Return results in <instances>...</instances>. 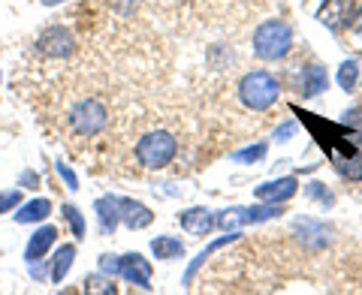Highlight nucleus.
<instances>
[{"label": "nucleus", "mask_w": 362, "mask_h": 295, "mask_svg": "<svg viewBox=\"0 0 362 295\" xmlns=\"http://www.w3.org/2000/svg\"><path fill=\"white\" fill-rule=\"evenodd\" d=\"M118 211H121V223L127 226V229H148L154 223V211L148 205H142L139 199L118 196Z\"/></svg>", "instance_id": "nucleus-9"}, {"label": "nucleus", "mask_w": 362, "mask_h": 295, "mask_svg": "<svg viewBox=\"0 0 362 295\" xmlns=\"http://www.w3.org/2000/svg\"><path fill=\"white\" fill-rule=\"evenodd\" d=\"M251 49L259 61H284L293 49V25L284 18H266L259 21L251 33Z\"/></svg>", "instance_id": "nucleus-3"}, {"label": "nucleus", "mask_w": 362, "mask_h": 295, "mask_svg": "<svg viewBox=\"0 0 362 295\" xmlns=\"http://www.w3.org/2000/svg\"><path fill=\"white\" fill-rule=\"evenodd\" d=\"M73 259H76V244H61L52 256V268H49V277L52 283H61L73 268Z\"/></svg>", "instance_id": "nucleus-14"}, {"label": "nucleus", "mask_w": 362, "mask_h": 295, "mask_svg": "<svg viewBox=\"0 0 362 295\" xmlns=\"http://www.w3.org/2000/svg\"><path fill=\"white\" fill-rule=\"evenodd\" d=\"M266 151H269V145L266 142H257V145L242 148V151H233L230 160H235V163H257V160H263V157H266Z\"/></svg>", "instance_id": "nucleus-18"}, {"label": "nucleus", "mask_w": 362, "mask_h": 295, "mask_svg": "<svg viewBox=\"0 0 362 295\" xmlns=\"http://www.w3.org/2000/svg\"><path fill=\"white\" fill-rule=\"evenodd\" d=\"M178 223L185 226L190 235H209L214 226H218V214H211L209 208H190V211H181L178 214Z\"/></svg>", "instance_id": "nucleus-11"}, {"label": "nucleus", "mask_w": 362, "mask_h": 295, "mask_svg": "<svg viewBox=\"0 0 362 295\" xmlns=\"http://www.w3.org/2000/svg\"><path fill=\"white\" fill-rule=\"evenodd\" d=\"M54 238H58V226H42V229L33 232L28 247H25V259H28V263H37V259H42L45 251L54 244Z\"/></svg>", "instance_id": "nucleus-13"}, {"label": "nucleus", "mask_w": 362, "mask_h": 295, "mask_svg": "<svg viewBox=\"0 0 362 295\" xmlns=\"http://www.w3.org/2000/svg\"><path fill=\"white\" fill-rule=\"evenodd\" d=\"M356 82H359V66H356V61H344L341 70H338V85H341L344 94H354Z\"/></svg>", "instance_id": "nucleus-19"}, {"label": "nucleus", "mask_w": 362, "mask_h": 295, "mask_svg": "<svg viewBox=\"0 0 362 295\" xmlns=\"http://www.w3.org/2000/svg\"><path fill=\"white\" fill-rule=\"evenodd\" d=\"M58 175L64 178V184H66V190H73V193L78 190V178H76V172H73V169H70V166H66V163H61V160H58Z\"/></svg>", "instance_id": "nucleus-26"}, {"label": "nucleus", "mask_w": 362, "mask_h": 295, "mask_svg": "<svg viewBox=\"0 0 362 295\" xmlns=\"http://www.w3.org/2000/svg\"><path fill=\"white\" fill-rule=\"evenodd\" d=\"M354 18H356V0H323L320 9H317V21L335 33L354 28Z\"/></svg>", "instance_id": "nucleus-5"}, {"label": "nucleus", "mask_w": 362, "mask_h": 295, "mask_svg": "<svg viewBox=\"0 0 362 295\" xmlns=\"http://www.w3.org/2000/svg\"><path fill=\"white\" fill-rule=\"evenodd\" d=\"M16 205H21V190H6V193H0V214L13 211Z\"/></svg>", "instance_id": "nucleus-24"}, {"label": "nucleus", "mask_w": 362, "mask_h": 295, "mask_svg": "<svg viewBox=\"0 0 362 295\" xmlns=\"http://www.w3.org/2000/svg\"><path fill=\"white\" fill-rule=\"evenodd\" d=\"M100 271H103V275H121V256L103 253L100 256Z\"/></svg>", "instance_id": "nucleus-25"}, {"label": "nucleus", "mask_w": 362, "mask_h": 295, "mask_svg": "<svg viewBox=\"0 0 362 295\" xmlns=\"http://www.w3.org/2000/svg\"><path fill=\"white\" fill-rule=\"evenodd\" d=\"M293 82H296V90L302 100H311V97H320L326 88H329V78H326V66L320 64H311L308 70H302V76L293 70Z\"/></svg>", "instance_id": "nucleus-7"}, {"label": "nucleus", "mask_w": 362, "mask_h": 295, "mask_svg": "<svg viewBox=\"0 0 362 295\" xmlns=\"http://www.w3.org/2000/svg\"><path fill=\"white\" fill-rule=\"evenodd\" d=\"M235 94H239V103L247 112L263 115V112H269L281 100V82H278V76L269 70H247L239 78Z\"/></svg>", "instance_id": "nucleus-2"}, {"label": "nucleus", "mask_w": 362, "mask_h": 295, "mask_svg": "<svg viewBox=\"0 0 362 295\" xmlns=\"http://www.w3.org/2000/svg\"><path fill=\"white\" fill-rule=\"evenodd\" d=\"M121 277L139 289H151V263L142 253L121 256Z\"/></svg>", "instance_id": "nucleus-8"}, {"label": "nucleus", "mask_w": 362, "mask_h": 295, "mask_svg": "<svg viewBox=\"0 0 362 295\" xmlns=\"http://www.w3.org/2000/svg\"><path fill=\"white\" fill-rule=\"evenodd\" d=\"M49 214H52V202L45 196H40V199L25 202V205L16 211V223H40V220L49 217Z\"/></svg>", "instance_id": "nucleus-15"}, {"label": "nucleus", "mask_w": 362, "mask_h": 295, "mask_svg": "<svg viewBox=\"0 0 362 295\" xmlns=\"http://www.w3.org/2000/svg\"><path fill=\"white\" fill-rule=\"evenodd\" d=\"M33 184H40L37 172H25V175H21V187H33Z\"/></svg>", "instance_id": "nucleus-28"}, {"label": "nucleus", "mask_w": 362, "mask_h": 295, "mask_svg": "<svg viewBox=\"0 0 362 295\" xmlns=\"http://www.w3.org/2000/svg\"><path fill=\"white\" fill-rule=\"evenodd\" d=\"M151 253L160 259V263H169V259H181L185 256V244L178 241V238L173 235H160L151 241Z\"/></svg>", "instance_id": "nucleus-16"}, {"label": "nucleus", "mask_w": 362, "mask_h": 295, "mask_svg": "<svg viewBox=\"0 0 362 295\" xmlns=\"http://www.w3.org/2000/svg\"><path fill=\"white\" fill-rule=\"evenodd\" d=\"M293 133H296V121H287V124H281V127L275 130V139L278 142H287Z\"/></svg>", "instance_id": "nucleus-27"}, {"label": "nucleus", "mask_w": 362, "mask_h": 295, "mask_svg": "<svg viewBox=\"0 0 362 295\" xmlns=\"http://www.w3.org/2000/svg\"><path fill=\"white\" fill-rule=\"evenodd\" d=\"M335 163V169L338 172H341L344 178H350V181H362V151H354L347 157V160H341V157H338V160H332Z\"/></svg>", "instance_id": "nucleus-17"}, {"label": "nucleus", "mask_w": 362, "mask_h": 295, "mask_svg": "<svg viewBox=\"0 0 362 295\" xmlns=\"http://www.w3.org/2000/svg\"><path fill=\"white\" fill-rule=\"evenodd\" d=\"M82 292H118V287L112 280H106V277H97V275H90V277H85L82 283Z\"/></svg>", "instance_id": "nucleus-21"}, {"label": "nucleus", "mask_w": 362, "mask_h": 295, "mask_svg": "<svg viewBox=\"0 0 362 295\" xmlns=\"http://www.w3.org/2000/svg\"><path fill=\"white\" fill-rule=\"evenodd\" d=\"M94 211H97V220H100V232L112 235L121 223V211H118V196H103L94 202Z\"/></svg>", "instance_id": "nucleus-12"}, {"label": "nucleus", "mask_w": 362, "mask_h": 295, "mask_svg": "<svg viewBox=\"0 0 362 295\" xmlns=\"http://www.w3.org/2000/svg\"><path fill=\"white\" fill-rule=\"evenodd\" d=\"M61 211H64L66 223H70L73 235H76V238H85V217H82V214H78V208H73V205H64Z\"/></svg>", "instance_id": "nucleus-22"}, {"label": "nucleus", "mask_w": 362, "mask_h": 295, "mask_svg": "<svg viewBox=\"0 0 362 295\" xmlns=\"http://www.w3.org/2000/svg\"><path fill=\"white\" fill-rule=\"evenodd\" d=\"M305 193H308L311 199L320 202V205H332V202H335V196L329 193V187H323V184H311V187L305 190Z\"/></svg>", "instance_id": "nucleus-23"}, {"label": "nucleus", "mask_w": 362, "mask_h": 295, "mask_svg": "<svg viewBox=\"0 0 362 295\" xmlns=\"http://www.w3.org/2000/svg\"><path fill=\"white\" fill-rule=\"evenodd\" d=\"M296 190H299L296 178H278V181H269V184H259L254 190V196L259 202H287L296 196Z\"/></svg>", "instance_id": "nucleus-10"}, {"label": "nucleus", "mask_w": 362, "mask_h": 295, "mask_svg": "<svg viewBox=\"0 0 362 295\" xmlns=\"http://www.w3.org/2000/svg\"><path fill=\"white\" fill-rule=\"evenodd\" d=\"M33 52H37L40 61L61 64V61H70L73 54L78 52V40H76V33L66 25H52V28H45L37 37V42H33Z\"/></svg>", "instance_id": "nucleus-4"}, {"label": "nucleus", "mask_w": 362, "mask_h": 295, "mask_svg": "<svg viewBox=\"0 0 362 295\" xmlns=\"http://www.w3.org/2000/svg\"><path fill=\"white\" fill-rule=\"evenodd\" d=\"M58 4H66V0H42V6H58Z\"/></svg>", "instance_id": "nucleus-29"}, {"label": "nucleus", "mask_w": 362, "mask_h": 295, "mask_svg": "<svg viewBox=\"0 0 362 295\" xmlns=\"http://www.w3.org/2000/svg\"><path fill=\"white\" fill-rule=\"evenodd\" d=\"M272 217H281L278 202H266V205H251V208L223 211V214H218V226H221V229H235V226L263 223V220H272Z\"/></svg>", "instance_id": "nucleus-6"}, {"label": "nucleus", "mask_w": 362, "mask_h": 295, "mask_svg": "<svg viewBox=\"0 0 362 295\" xmlns=\"http://www.w3.org/2000/svg\"><path fill=\"white\" fill-rule=\"evenodd\" d=\"M178 154H181V139L166 127L142 133L133 145V160L145 172H163V169H169L178 160Z\"/></svg>", "instance_id": "nucleus-1"}, {"label": "nucleus", "mask_w": 362, "mask_h": 295, "mask_svg": "<svg viewBox=\"0 0 362 295\" xmlns=\"http://www.w3.org/2000/svg\"><path fill=\"white\" fill-rule=\"evenodd\" d=\"M344 130H347V136H350V142L362 145V106L350 109L347 115H344Z\"/></svg>", "instance_id": "nucleus-20"}]
</instances>
